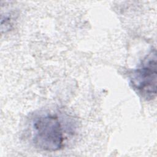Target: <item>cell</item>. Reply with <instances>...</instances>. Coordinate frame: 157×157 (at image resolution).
Listing matches in <instances>:
<instances>
[{
    "label": "cell",
    "mask_w": 157,
    "mask_h": 157,
    "mask_svg": "<svg viewBox=\"0 0 157 157\" xmlns=\"http://www.w3.org/2000/svg\"><path fill=\"white\" fill-rule=\"evenodd\" d=\"M32 140L37 148L56 151L64 145V131L58 117L52 113H42L32 121Z\"/></svg>",
    "instance_id": "1"
},
{
    "label": "cell",
    "mask_w": 157,
    "mask_h": 157,
    "mask_svg": "<svg viewBox=\"0 0 157 157\" xmlns=\"http://www.w3.org/2000/svg\"><path fill=\"white\" fill-rule=\"evenodd\" d=\"M129 83L133 90L143 99L150 101L156 95V52L151 50L131 73Z\"/></svg>",
    "instance_id": "2"
}]
</instances>
